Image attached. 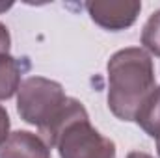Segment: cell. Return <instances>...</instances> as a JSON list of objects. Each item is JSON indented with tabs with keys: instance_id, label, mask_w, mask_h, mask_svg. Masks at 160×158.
<instances>
[{
	"instance_id": "12",
	"label": "cell",
	"mask_w": 160,
	"mask_h": 158,
	"mask_svg": "<svg viewBox=\"0 0 160 158\" xmlns=\"http://www.w3.org/2000/svg\"><path fill=\"white\" fill-rule=\"evenodd\" d=\"M155 140H157V153H158V156H160V132L157 134V138H155Z\"/></svg>"
},
{
	"instance_id": "4",
	"label": "cell",
	"mask_w": 160,
	"mask_h": 158,
	"mask_svg": "<svg viewBox=\"0 0 160 158\" xmlns=\"http://www.w3.org/2000/svg\"><path fill=\"white\" fill-rule=\"evenodd\" d=\"M86 9L95 24L104 30L119 32L132 26L142 11V2L138 0H91Z\"/></svg>"
},
{
	"instance_id": "11",
	"label": "cell",
	"mask_w": 160,
	"mask_h": 158,
	"mask_svg": "<svg viewBox=\"0 0 160 158\" xmlns=\"http://www.w3.org/2000/svg\"><path fill=\"white\" fill-rule=\"evenodd\" d=\"M127 158H153L151 155H147V153H143V151H132V153H128Z\"/></svg>"
},
{
	"instance_id": "5",
	"label": "cell",
	"mask_w": 160,
	"mask_h": 158,
	"mask_svg": "<svg viewBox=\"0 0 160 158\" xmlns=\"http://www.w3.org/2000/svg\"><path fill=\"white\" fill-rule=\"evenodd\" d=\"M0 158H50V147L34 132L15 130L2 143Z\"/></svg>"
},
{
	"instance_id": "2",
	"label": "cell",
	"mask_w": 160,
	"mask_h": 158,
	"mask_svg": "<svg viewBox=\"0 0 160 158\" xmlns=\"http://www.w3.org/2000/svg\"><path fill=\"white\" fill-rule=\"evenodd\" d=\"M67 99L60 82L45 77H30L17 91V112L22 121L38 126L43 138L63 114Z\"/></svg>"
},
{
	"instance_id": "10",
	"label": "cell",
	"mask_w": 160,
	"mask_h": 158,
	"mask_svg": "<svg viewBox=\"0 0 160 158\" xmlns=\"http://www.w3.org/2000/svg\"><path fill=\"white\" fill-rule=\"evenodd\" d=\"M9 47H11L9 30L6 28V24L0 22V54H9Z\"/></svg>"
},
{
	"instance_id": "6",
	"label": "cell",
	"mask_w": 160,
	"mask_h": 158,
	"mask_svg": "<svg viewBox=\"0 0 160 158\" xmlns=\"http://www.w3.org/2000/svg\"><path fill=\"white\" fill-rule=\"evenodd\" d=\"M22 67L11 54H0V101L11 99L21 87Z\"/></svg>"
},
{
	"instance_id": "7",
	"label": "cell",
	"mask_w": 160,
	"mask_h": 158,
	"mask_svg": "<svg viewBox=\"0 0 160 158\" xmlns=\"http://www.w3.org/2000/svg\"><path fill=\"white\" fill-rule=\"evenodd\" d=\"M151 138H157L160 132V87L153 91V95L147 99L143 108L134 119Z\"/></svg>"
},
{
	"instance_id": "1",
	"label": "cell",
	"mask_w": 160,
	"mask_h": 158,
	"mask_svg": "<svg viewBox=\"0 0 160 158\" xmlns=\"http://www.w3.org/2000/svg\"><path fill=\"white\" fill-rule=\"evenodd\" d=\"M108 108L121 121H134L157 89L155 65L147 50L128 47L118 50L106 65Z\"/></svg>"
},
{
	"instance_id": "3",
	"label": "cell",
	"mask_w": 160,
	"mask_h": 158,
	"mask_svg": "<svg viewBox=\"0 0 160 158\" xmlns=\"http://www.w3.org/2000/svg\"><path fill=\"white\" fill-rule=\"evenodd\" d=\"M54 147L60 158H116V143L89 123L88 114L63 126Z\"/></svg>"
},
{
	"instance_id": "9",
	"label": "cell",
	"mask_w": 160,
	"mask_h": 158,
	"mask_svg": "<svg viewBox=\"0 0 160 158\" xmlns=\"http://www.w3.org/2000/svg\"><path fill=\"white\" fill-rule=\"evenodd\" d=\"M9 138V116L4 106H0V147Z\"/></svg>"
},
{
	"instance_id": "8",
	"label": "cell",
	"mask_w": 160,
	"mask_h": 158,
	"mask_svg": "<svg viewBox=\"0 0 160 158\" xmlns=\"http://www.w3.org/2000/svg\"><path fill=\"white\" fill-rule=\"evenodd\" d=\"M142 45L145 50L160 58V9L155 11L142 30Z\"/></svg>"
}]
</instances>
